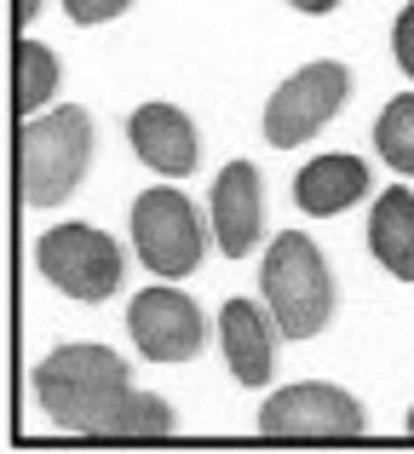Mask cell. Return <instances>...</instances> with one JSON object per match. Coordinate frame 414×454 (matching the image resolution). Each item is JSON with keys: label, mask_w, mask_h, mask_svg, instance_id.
I'll list each match as a JSON object with an SVG mask.
<instances>
[{"label": "cell", "mask_w": 414, "mask_h": 454, "mask_svg": "<svg viewBox=\"0 0 414 454\" xmlns=\"http://www.w3.org/2000/svg\"><path fill=\"white\" fill-rule=\"evenodd\" d=\"M35 403L58 432L92 437L98 414L127 391V363L110 345H58L35 363Z\"/></svg>", "instance_id": "cell-1"}, {"label": "cell", "mask_w": 414, "mask_h": 454, "mask_svg": "<svg viewBox=\"0 0 414 454\" xmlns=\"http://www.w3.org/2000/svg\"><path fill=\"white\" fill-rule=\"evenodd\" d=\"M259 288H265V310L277 322L282 340H311L334 322V270H328L323 247L305 231H282L265 247L259 265Z\"/></svg>", "instance_id": "cell-2"}, {"label": "cell", "mask_w": 414, "mask_h": 454, "mask_svg": "<svg viewBox=\"0 0 414 454\" xmlns=\"http://www.w3.org/2000/svg\"><path fill=\"white\" fill-rule=\"evenodd\" d=\"M92 161V115L81 104H58V110L18 121V196L29 207H58L75 196Z\"/></svg>", "instance_id": "cell-3"}, {"label": "cell", "mask_w": 414, "mask_h": 454, "mask_svg": "<svg viewBox=\"0 0 414 454\" xmlns=\"http://www.w3.org/2000/svg\"><path fill=\"white\" fill-rule=\"evenodd\" d=\"M369 432V414L346 386L293 380L259 403V437L270 443H351Z\"/></svg>", "instance_id": "cell-4"}, {"label": "cell", "mask_w": 414, "mask_h": 454, "mask_svg": "<svg viewBox=\"0 0 414 454\" xmlns=\"http://www.w3.org/2000/svg\"><path fill=\"white\" fill-rule=\"evenodd\" d=\"M133 247L145 259V270H156L161 282H179L202 265L207 254V224L191 207V196L173 184H150L133 201Z\"/></svg>", "instance_id": "cell-5"}, {"label": "cell", "mask_w": 414, "mask_h": 454, "mask_svg": "<svg viewBox=\"0 0 414 454\" xmlns=\"http://www.w3.org/2000/svg\"><path fill=\"white\" fill-rule=\"evenodd\" d=\"M35 270L58 294H69L81 305H98L121 288V247L98 224H52L35 242Z\"/></svg>", "instance_id": "cell-6"}, {"label": "cell", "mask_w": 414, "mask_h": 454, "mask_svg": "<svg viewBox=\"0 0 414 454\" xmlns=\"http://www.w3.org/2000/svg\"><path fill=\"white\" fill-rule=\"evenodd\" d=\"M351 98V69L334 64V58H316V64L293 69L277 92L265 98V138L277 150L305 145L311 133H323Z\"/></svg>", "instance_id": "cell-7"}, {"label": "cell", "mask_w": 414, "mask_h": 454, "mask_svg": "<svg viewBox=\"0 0 414 454\" xmlns=\"http://www.w3.org/2000/svg\"><path fill=\"white\" fill-rule=\"evenodd\" d=\"M127 333H133V345L150 363H191L207 340V317L196 310L191 294L161 282V288H145L127 305Z\"/></svg>", "instance_id": "cell-8"}, {"label": "cell", "mask_w": 414, "mask_h": 454, "mask_svg": "<svg viewBox=\"0 0 414 454\" xmlns=\"http://www.w3.org/2000/svg\"><path fill=\"white\" fill-rule=\"evenodd\" d=\"M127 138H133L138 161L156 167L161 178H184L202 161V138H196V121L179 110V104H138L133 121H127Z\"/></svg>", "instance_id": "cell-9"}, {"label": "cell", "mask_w": 414, "mask_h": 454, "mask_svg": "<svg viewBox=\"0 0 414 454\" xmlns=\"http://www.w3.org/2000/svg\"><path fill=\"white\" fill-rule=\"evenodd\" d=\"M213 236L230 259H247L265 236V196H259V167L230 161L213 178Z\"/></svg>", "instance_id": "cell-10"}, {"label": "cell", "mask_w": 414, "mask_h": 454, "mask_svg": "<svg viewBox=\"0 0 414 454\" xmlns=\"http://www.w3.org/2000/svg\"><path fill=\"white\" fill-rule=\"evenodd\" d=\"M219 340H224V363H230L236 386H265L270 368H277V322H270V310L254 300H224Z\"/></svg>", "instance_id": "cell-11"}, {"label": "cell", "mask_w": 414, "mask_h": 454, "mask_svg": "<svg viewBox=\"0 0 414 454\" xmlns=\"http://www.w3.org/2000/svg\"><path fill=\"white\" fill-rule=\"evenodd\" d=\"M369 161L363 155H316V161L300 167V178H293V201H300V213H311V219H334V213L357 207L363 196H369Z\"/></svg>", "instance_id": "cell-12"}, {"label": "cell", "mask_w": 414, "mask_h": 454, "mask_svg": "<svg viewBox=\"0 0 414 454\" xmlns=\"http://www.w3.org/2000/svg\"><path fill=\"white\" fill-rule=\"evenodd\" d=\"M369 254L392 270L397 282H414V190L392 184L374 196L369 213Z\"/></svg>", "instance_id": "cell-13"}, {"label": "cell", "mask_w": 414, "mask_h": 454, "mask_svg": "<svg viewBox=\"0 0 414 454\" xmlns=\"http://www.w3.org/2000/svg\"><path fill=\"white\" fill-rule=\"evenodd\" d=\"M92 437H110V443H156V437H173V409H168V397H156V391L127 386L121 397L98 414Z\"/></svg>", "instance_id": "cell-14"}, {"label": "cell", "mask_w": 414, "mask_h": 454, "mask_svg": "<svg viewBox=\"0 0 414 454\" xmlns=\"http://www.w3.org/2000/svg\"><path fill=\"white\" fill-rule=\"evenodd\" d=\"M58 81H64V64H58L52 46L18 35V41H12V104H18L23 121H35V115L52 104Z\"/></svg>", "instance_id": "cell-15"}, {"label": "cell", "mask_w": 414, "mask_h": 454, "mask_svg": "<svg viewBox=\"0 0 414 454\" xmlns=\"http://www.w3.org/2000/svg\"><path fill=\"white\" fill-rule=\"evenodd\" d=\"M374 150H380V161L392 167V173L414 178V92H397L380 110V121H374Z\"/></svg>", "instance_id": "cell-16"}, {"label": "cell", "mask_w": 414, "mask_h": 454, "mask_svg": "<svg viewBox=\"0 0 414 454\" xmlns=\"http://www.w3.org/2000/svg\"><path fill=\"white\" fill-rule=\"evenodd\" d=\"M392 52H397V69L414 81V0L397 12V23H392Z\"/></svg>", "instance_id": "cell-17"}, {"label": "cell", "mask_w": 414, "mask_h": 454, "mask_svg": "<svg viewBox=\"0 0 414 454\" xmlns=\"http://www.w3.org/2000/svg\"><path fill=\"white\" fill-rule=\"evenodd\" d=\"M69 18H75V23H115V18H121V0H98V6H92V0H69Z\"/></svg>", "instance_id": "cell-18"}, {"label": "cell", "mask_w": 414, "mask_h": 454, "mask_svg": "<svg viewBox=\"0 0 414 454\" xmlns=\"http://www.w3.org/2000/svg\"><path fill=\"white\" fill-rule=\"evenodd\" d=\"M35 18V0H18V6H12V23H18V29H23V23H29Z\"/></svg>", "instance_id": "cell-19"}, {"label": "cell", "mask_w": 414, "mask_h": 454, "mask_svg": "<svg viewBox=\"0 0 414 454\" xmlns=\"http://www.w3.org/2000/svg\"><path fill=\"white\" fill-rule=\"evenodd\" d=\"M409 437H414V409H409Z\"/></svg>", "instance_id": "cell-20"}]
</instances>
